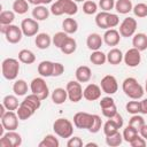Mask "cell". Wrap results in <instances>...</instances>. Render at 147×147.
<instances>
[{
  "label": "cell",
  "mask_w": 147,
  "mask_h": 147,
  "mask_svg": "<svg viewBox=\"0 0 147 147\" xmlns=\"http://www.w3.org/2000/svg\"><path fill=\"white\" fill-rule=\"evenodd\" d=\"M98 10V5L93 0H86L83 3V11L86 15H93Z\"/></svg>",
  "instance_id": "43"
},
{
  "label": "cell",
  "mask_w": 147,
  "mask_h": 147,
  "mask_svg": "<svg viewBox=\"0 0 147 147\" xmlns=\"http://www.w3.org/2000/svg\"><path fill=\"white\" fill-rule=\"evenodd\" d=\"M93 122V114H88L85 111H78L74 116V125L77 129H86L88 130Z\"/></svg>",
  "instance_id": "10"
},
{
  "label": "cell",
  "mask_w": 147,
  "mask_h": 147,
  "mask_svg": "<svg viewBox=\"0 0 147 147\" xmlns=\"http://www.w3.org/2000/svg\"><path fill=\"white\" fill-rule=\"evenodd\" d=\"M101 111H102V115H103L105 117H107V118H111V117L117 113V107H116V105H113V106H110V107L102 108Z\"/></svg>",
  "instance_id": "49"
},
{
  "label": "cell",
  "mask_w": 147,
  "mask_h": 147,
  "mask_svg": "<svg viewBox=\"0 0 147 147\" xmlns=\"http://www.w3.org/2000/svg\"><path fill=\"white\" fill-rule=\"evenodd\" d=\"M64 72V65L60 62L53 63V70H52V77H59Z\"/></svg>",
  "instance_id": "47"
},
{
  "label": "cell",
  "mask_w": 147,
  "mask_h": 147,
  "mask_svg": "<svg viewBox=\"0 0 147 147\" xmlns=\"http://www.w3.org/2000/svg\"><path fill=\"white\" fill-rule=\"evenodd\" d=\"M13 10L18 15H23V14L28 13V10H29L28 0H15L13 2Z\"/></svg>",
  "instance_id": "36"
},
{
  "label": "cell",
  "mask_w": 147,
  "mask_h": 147,
  "mask_svg": "<svg viewBox=\"0 0 147 147\" xmlns=\"http://www.w3.org/2000/svg\"><path fill=\"white\" fill-rule=\"evenodd\" d=\"M84 144H83V140L79 138V137H70L69 140L67 141V146L68 147H82Z\"/></svg>",
  "instance_id": "51"
},
{
  "label": "cell",
  "mask_w": 147,
  "mask_h": 147,
  "mask_svg": "<svg viewBox=\"0 0 147 147\" xmlns=\"http://www.w3.org/2000/svg\"><path fill=\"white\" fill-rule=\"evenodd\" d=\"M15 20V11L14 10H3L0 14V25H9L13 24Z\"/></svg>",
  "instance_id": "37"
},
{
  "label": "cell",
  "mask_w": 147,
  "mask_h": 147,
  "mask_svg": "<svg viewBox=\"0 0 147 147\" xmlns=\"http://www.w3.org/2000/svg\"><path fill=\"white\" fill-rule=\"evenodd\" d=\"M21 29L25 37H33L38 34L39 23L34 18H24L21 22Z\"/></svg>",
  "instance_id": "12"
},
{
  "label": "cell",
  "mask_w": 147,
  "mask_h": 147,
  "mask_svg": "<svg viewBox=\"0 0 147 147\" xmlns=\"http://www.w3.org/2000/svg\"><path fill=\"white\" fill-rule=\"evenodd\" d=\"M132 46L137 49H139L140 52L146 51L147 49V34L146 33H134L133 38H132Z\"/></svg>",
  "instance_id": "22"
},
{
  "label": "cell",
  "mask_w": 147,
  "mask_h": 147,
  "mask_svg": "<svg viewBox=\"0 0 147 147\" xmlns=\"http://www.w3.org/2000/svg\"><path fill=\"white\" fill-rule=\"evenodd\" d=\"M53 131L60 138H70L74 133V124L68 118H57L53 123Z\"/></svg>",
  "instance_id": "4"
},
{
  "label": "cell",
  "mask_w": 147,
  "mask_h": 147,
  "mask_svg": "<svg viewBox=\"0 0 147 147\" xmlns=\"http://www.w3.org/2000/svg\"><path fill=\"white\" fill-rule=\"evenodd\" d=\"M145 91L147 92V78H146V82H145Z\"/></svg>",
  "instance_id": "59"
},
{
  "label": "cell",
  "mask_w": 147,
  "mask_h": 147,
  "mask_svg": "<svg viewBox=\"0 0 147 147\" xmlns=\"http://www.w3.org/2000/svg\"><path fill=\"white\" fill-rule=\"evenodd\" d=\"M118 24H119V17H118V15L117 14L109 13V15H108V28L109 29H114Z\"/></svg>",
  "instance_id": "48"
},
{
  "label": "cell",
  "mask_w": 147,
  "mask_h": 147,
  "mask_svg": "<svg viewBox=\"0 0 147 147\" xmlns=\"http://www.w3.org/2000/svg\"><path fill=\"white\" fill-rule=\"evenodd\" d=\"M123 61L124 63L130 67V68H136L140 64L141 62V55H140V51L132 47L130 49L126 51V53L124 54V57H123Z\"/></svg>",
  "instance_id": "14"
},
{
  "label": "cell",
  "mask_w": 147,
  "mask_h": 147,
  "mask_svg": "<svg viewBox=\"0 0 147 147\" xmlns=\"http://www.w3.org/2000/svg\"><path fill=\"white\" fill-rule=\"evenodd\" d=\"M123 142V134L117 131L110 136H106V144L110 147H117Z\"/></svg>",
  "instance_id": "33"
},
{
  "label": "cell",
  "mask_w": 147,
  "mask_h": 147,
  "mask_svg": "<svg viewBox=\"0 0 147 147\" xmlns=\"http://www.w3.org/2000/svg\"><path fill=\"white\" fill-rule=\"evenodd\" d=\"M38 146L39 147H59L60 146V141L54 134H47L38 144Z\"/></svg>",
  "instance_id": "35"
},
{
  "label": "cell",
  "mask_w": 147,
  "mask_h": 147,
  "mask_svg": "<svg viewBox=\"0 0 147 147\" xmlns=\"http://www.w3.org/2000/svg\"><path fill=\"white\" fill-rule=\"evenodd\" d=\"M100 87L102 92H105L106 94H109V95L115 94L118 90L117 79L113 75H106L100 82Z\"/></svg>",
  "instance_id": "11"
},
{
  "label": "cell",
  "mask_w": 147,
  "mask_h": 147,
  "mask_svg": "<svg viewBox=\"0 0 147 147\" xmlns=\"http://www.w3.org/2000/svg\"><path fill=\"white\" fill-rule=\"evenodd\" d=\"M65 90L68 92V99L71 102H79L83 96V87L78 80H70L67 83Z\"/></svg>",
  "instance_id": "7"
},
{
  "label": "cell",
  "mask_w": 147,
  "mask_h": 147,
  "mask_svg": "<svg viewBox=\"0 0 147 147\" xmlns=\"http://www.w3.org/2000/svg\"><path fill=\"white\" fill-rule=\"evenodd\" d=\"M141 102V114H145L147 115V98L146 99H142Z\"/></svg>",
  "instance_id": "55"
},
{
  "label": "cell",
  "mask_w": 147,
  "mask_h": 147,
  "mask_svg": "<svg viewBox=\"0 0 147 147\" xmlns=\"http://www.w3.org/2000/svg\"><path fill=\"white\" fill-rule=\"evenodd\" d=\"M52 42H53L52 37L48 33H45V32L38 33L34 38V44L39 49H47L51 46Z\"/></svg>",
  "instance_id": "20"
},
{
  "label": "cell",
  "mask_w": 147,
  "mask_h": 147,
  "mask_svg": "<svg viewBox=\"0 0 147 147\" xmlns=\"http://www.w3.org/2000/svg\"><path fill=\"white\" fill-rule=\"evenodd\" d=\"M121 34L119 31L116 29H107L106 32L103 33V42L108 46H117L121 41Z\"/></svg>",
  "instance_id": "16"
},
{
  "label": "cell",
  "mask_w": 147,
  "mask_h": 147,
  "mask_svg": "<svg viewBox=\"0 0 147 147\" xmlns=\"http://www.w3.org/2000/svg\"><path fill=\"white\" fill-rule=\"evenodd\" d=\"M28 2L31 3V5H34V6L42 5V0H28Z\"/></svg>",
  "instance_id": "56"
},
{
  "label": "cell",
  "mask_w": 147,
  "mask_h": 147,
  "mask_svg": "<svg viewBox=\"0 0 147 147\" xmlns=\"http://www.w3.org/2000/svg\"><path fill=\"white\" fill-rule=\"evenodd\" d=\"M90 61L95 65H102L107 62V54H105L102 51H93L90 55Z\"/></svg>",
  "instance_id": "31"
},
{
  "label": "cell",
  "mask_w": 147,
  "mask_h": 147,
  "mask_svg": "<svg viewBox=\"0 0 147 147\" xmlns=\"http://www.w3.org/2000/svg\"><path fill=\"white\" fill-rule=\"evenodd\" d=\"M18 116L15 111L7 110V113L1 117V124L7 131H15L18 127Z\"/></svg>",
  "instance_id": "13"
},
{
  "label": "cell",
  "mask_w": 147,
  "mask_h": 147,
  "mask_svg": "<svg viewBox=\"0 0 147 147\" xmlns=\"http://www.w3.org/2000/svg\"><path fill=\"white\" fill-rule=\"evenodd\" d=\"M132 11H133V14H134L136 17L144 18V17L147 16V5L144 3V2H139L136 6H133Z\"/></svg>",
  "instance_id": "40"
},
{
  "label": "cell",
  "mask_w": 147,
  "mask_h": 147,
  "mask_svg": "<svg viewBox=\"0 0 147 147\" xmlns=\"http://www.w3.org/2000/svg\"><path fill=\"white\" fill-rule=\"evenodd\" d=\"M2 105L6 107L7 110H11V111L17 110V108H18V106H20L17 95H16V94H15V95H13V94L6 95V96L3 98V100H2Z\"/></svg>",
  "instance_id": "28"
},
{
  "label": "cell",
  "mask_w": 147,
  "mask_h": 147,
  "mask_svg": "<svg viewBox=\"0 0 147 147\" xmlns=\"http://www.w3.org/2000/svg\"><path fill=\"white\" fill-rule=\"evenodd\" d=\"M36 113V109H33L31 106H29L26 102L22 101L16 110V114L18 116V118L21 121H25V119H29L33 114Z\"/></svg>",
  "instance_id": "18"
},
{
  "label": "cell",
  "mask_w": 147,
  "mask_h": 147,
  "mask_svg": "<svg viewBox=\"0 0 147 147\" xmlns=\"http://www.w3.org/2000/svg\"><path fill=\"white\" fill-rule=\"evenodd\" d=\"M139 134H140L142 138H145V139L147 140V124H144V125L141 126V129L139 130Z\"/></svg>",
  "instance_id": "54"
},
{
  "label": "cell",
  "mask_w": 147,
  "mask_h": 147,
  "mask_svg": "<svg viewBox=\"0 0 147 147\" xmlns=\"http://www.w3.org/2000/svg\"><path fill=\"white\" fill-rule=\"evenodd\" d=\"M144 124H145V119H144V117H142L141 115H139V114L132 115L131 118H130V121H129V125L133 126V127L137 129L138 131L141 129V126H142Z\"/></svg>",
  "instance_id": "44"
},
{
  "label": "cell",
  "mask_w": 147,
  "mask_h": 147,
  "mask_svg": "<svg viewBox=\"0 0 147 147\" xmlns=\"http://www.w3.org/2000/svg\"><path fill=\"white\" fill-rule=\"evenodd\" d=\"M123 140L126 141V142H130L132 139H134L138 134H139V131L137 129H134L133 126L131 125H127L124 130H123Z\"/></svg>",
  "instance_id": "39"
},
{
  "label": "cell",
  "mask_w": 147,
  "mask_h": 147,
  "mask_svg": "<svg viewBox=\"0 0 147 147\" xmlns=\"http://www.w3.org/2000/svg\"><path fill=\"white\" fill-rule=\"evenodd\" d=\"M108 15H109V11H103V10L96 14V16H95V24H96L98 28L103 29V30L109 29L108 28Z\"/></svg>",
  "instance_id": "34"
},
{
  "label": "cell",
  "mask_w": 147,
  "mask_h": 147,
  "mask_svg": "<svg viewBox=\"0 0 147 147\" xmlns=\"http://www.w3.org/2000/svg\"><path fill=\"white\" fill-rule=\"evenodd\" d=\"M124 54L122 53V51L119 48H111L108 53H107V62H109L113 65H117L123 61Z\"/></svg>",
  "instance_id": "23"
},
{
  "label": "cell",
  "mask_w": 147,
  "mask_h": 147,
  "mask_svg": "<svg viewBox=\"0 0 147 147\" xmlns=\"http://www.w3.org/2000/svg\"><path fill=\"white\" fill-rule=\"evenodd\" d=\"M51 14V10L45 6V5H38L34 6V8L32 9V17L37 21H45L48 18Z\"/></svg>",
  "instance_id": "21"
},
{
  "label": "cell",
  "mask_w": 147,
  "mask_h": 147,
  "mask_svg": "<svg viewBox=\"0 0 147 147\" xmlns=\"http://www.w3.org/2000/svg\"><path fill=\"white\" fill-rule=\"evenodd\" d=\"M53 63L52 61L45 60L41 61L38 64V74L41 77H52V70H53Z\"/></svg>",
  "instance_id": "27"
},
{
  "label": "cell",
  "mask_w": 147,
  "mask_h": 147,
  "mask_svg": "<svg viewBox=\"0 0 147 147\" xmlns=\"http://www.w3.org/2000/svg\"><path fill=\"white\" fill-rule=\"evenodd\" d=\"M132 147H145L146 146V139L145 138H142L140 134H138L134 139H132L130 142H129Z\"/></svg>",
  "instance_id": "50"
},
{
  "label": "cell",
  "mask_w": 147,
  "mask_h": 147,
  "mask_svg": "<svg viewBox=\"0 0 147 147\" xmlns=\"http://www.w3.org/2000/svg\"><path fill=\"white\" fill-rule=\"evenodd\" d=\"M85 146H86V147H90V146H95V147H96L98 144H95V142H88V144H86Z\"/></svg>",
  "instance_id": "57"
},
{
  "label": "cell",
  "mask_w": 147,
  "mask_h": 147,
  "mask_svg": "<svg viewBox=\"0 0 147 147\" xmlns=\"http://www.w3.org/2000/svg\"><path fill=\"white\" fill-rule=\"evenodd\" d=\"M0 31L2 34H5L6 40L9 44H18L22 40V37L24 36L21 26H17L15 24L0 25Z\"/></svg>",
  "instance_id": "5"
},
{
  "label": "cell",
  "mask_w": 147,
  "mask_h": 147,
  "mask_svg": "<svg viewBox=\"0 0 147 147\" xmlns=\"http://www.w3.org/2000/svg\"><path fill=\"white\" fill-rule=\"evenodd\" d=\"M115 0H99V7L103 11H110L115 8Z\"/></svg>",
  "instance_id": "46"
},
{
  "label": "cell",
  "mask_w": 147,
  "mask_h": 147,
  "mask_svg": "<svg viewBox=\"0 0 147 147\" xmlns=\"http://www.w3.org/2000/svg\"><path fill=\"white\" fill-rule=\"evenodd\" d=\"M111 119H113V121H114V122H115V123L118 125V127H119V129H121V127L123 126V124H124L123 117H122V115H121L118 111H117V113H116V114H115V115L111 117Z\"/></svg>",
  "instance_id": "53"
},
{
  "label": "cell",
  "mask_w": 147,
  "mask_h": 147,
  "mask_svg": "<svg viewBox=\"0 0 147 147\" xmlns=\"http://www.w3.org/2000/svg\"><path fill=\"white\" fill-rule=\"evenodd\" d=\"M102 44H103V38L99 33H95V32L94 33H90L87 36V38H86V46L92 52L100 49Z\"/></svg>",
  "instance_id": "17"
},
{
  "label": "cell",
  "mask_w": 147,
  "mask_h": 147,
  "mask_svg": "<svg viewBox=\"0 0 147 147\" xmlns=\"http://www.w3.org/2000/svg\"><path fill=\"white\" fill-rule=\"evenodd\" d=\"M118 129H119L118 125L111 118H108V121L103 124V133H105V136H110V134L117 132Z\"/></svg>",
  "instance_id": "42"
},
{
  "label": "cell",
  "mask_w": 147,
  "mask_h": 147,
  "mask_svg": "<svg viewBox=\"0 0 147 147\" xmlns=\"http://www.w3.org/2000/svg\"><path fill=\"white\" fill-rule=\"evenodd\" d=\"M68 99V92L65 88L57 87L52 92V101L55 105H62Z\"/></svg>",
  "instance_id": "25"
},
{
  "label": "cell",
  "mask_w": 147,
  "mask_h": 147,
  "mask_svg": "<svg viewBox=\"0 0 147 147\" xmlns=\"http://www.w3.org/2000/svg\"><path fill=\"white\" fill-rule=\"evenodd\" d=\"M68 37H69L68 33H65L64 31H60V32H56V33L52 37V41H53V44H54L55 47L61 48V46L63 45V42L67 40Z\"/></svg>",
  "instance_id": "41"
},
{
  "label": "cell",
  "mask_w": 147,
  "mask_h": 147,
  "mask_svg": "<svg viewBox=\"0 0 147 147\" xmlns=\"http://www.w3.org/2000/svg\"><path fill=\"white\" fill-rule=\"evenodd\" d=\"M62 29H63V31L65 33L74 34L78 30V23H77V21L75 18H72L71 16H69V17H67V18L63 20V22H62Z\"/></svg>",
  "instance_id": "24"
},
{
  "label": "cell",
  "mask_w": 147,
  "mask_h": 147,
  "mask_svg": "<svg viewBox=\"0 0 147 147\" xmlns=\"http://www.w3.org/2000/svg\"><path fill=\"white\" fill-rule=\"evenodd\" d=\"M30 90L33 94L38 95L41 100H45L49 95V88L44 77H36L30 83Z\"/></svg>",
  "instance_id": "6"
},
{
  "label": "cell",
  "mask_w": 147,
  "mask_h": 147,
  "mask_svg": "<svg viewBox=\"0 0 147 147\" xmlns=\"http://www.w3.org/2000/svg\"><path fill=\"white\" fill-rule=\"evenodd\" d=\"M60 49H61V52L63 54L70 55V54H72V53L76 52V49H77V42H76V40L72 37H68L67 40L63 42V45L61 46Z\"/></svg>",
  "instance_id": "29"
},
{
  "label": "cell",
  "mask_w": 147,
  "mask_h": 147,
  "mask_svg": "<svg viewBox=\"0 0 147 147\" xmlns=\"http://www.w3.org/2000/svg\"><path fill=\"white\" fill-rule=\"evenodd\" d=\"M13 92L17 96H23L28 93V83L24 79H17L15 80L13 85Z\"/></svg>",
  "instance_id": "32"
},
{
  "label": "cell",
  "mask_w": 147,
  "mask_h": 147,
  "mask_svg": "<svg viewBox=\"0 0 147 147\" xmlns=\"http://www.w3.org/2000/svg\"><path fill=\"white\" fill-rule=\"evenodd\" d=\"M122 90L126 96L132 100H139L144 96V87L138 83V80L133 77H127L122 83Z\"/></svg>",
  "instance_id": "2"
},
{
  "label": "cell",
  "mask_w": 147,
  "mask_h": 147,
  "mask_svg": "<svg viewBox=\"0 0 147 147\" xmlns=\"http://www.w3.org/2000/svg\"><path fill=\"white\" fill-rule=\"evenodd\" d=\"M101 126H102V119H101V117L99 115H96V114H93V122H92L91 127L88 129V132H91V133H98L101 130Z\"/></svg>",
  "instance_id": "45"
},
{
  "label": "cell",
  "mask_w": 147,
  "mask_h": 147,
  "mask_svg": "<svg viewBox=\"0 0 147 147\" xmlns=\"http://www.w3.org/2000/svg\"><path fill=\"white\" fill-rule=\"evenodd\" d=\"M18 60L24 64H32L36 61V55L30 49H21L18 52Z\"/></svg>",
  "instance_id": "30"
},
{
  "label": "cell",
  "mask_w": 147,
  "mask_h": 147,
  "mask_svg": "<svg viewBox=\"0 0 147 147\" xmlns=\"http://www.w3.org/2000/svg\"><path fill=\"white\" fill-rule=\"evenodd\" d=\"M101 87L96 84H88L84 90H83V96L87 101H95L100 99L101 96Z\"/></svg>",
  "instance_id": "15"
},
{
  "label": "cell",
  "mask_w": 147,
  "mask_h": 147,
  "mask_svg": "<svg viewBox=\"0 0 147 147\" xmlns=\"http://www.w3.org/2000/svg\"><path fill=\"white\" fill-rule=\"evenodd\" d=\"M115 9L118 14H129L133 9V5L131 0H116L115 2Z\"/></svg>",
  "instance_id": "26"
},
{
  "label": "cell",
  "mask_w": 147,
  "mask_h": 147,
  "mask_svg": "<svg viewBox=\"0 0 147 147\" xmlns=\"http://www.w3.org/2000/svg\"><path fill=\"white\" fill-rule=\"evenodd\" d=\"M1 72L5 79L15 80L20 72V60L14 57H7L1 63Z\"/></svg>",
  "instance_id": "3"
},
{
  "label": "cell",
  "mask_w": 147,
  "mask_h": 147,
  "mask_svg": "<svg viewBox=\"0 0 147 147\" xmlns=\"http://www.w3.org/2000/svg\"><path fill=\"white\" fill-rule=\"evenodd\" d=\"M113 105H115V100H114L111 96H105V98H102L101 101H100V108H101V109H102V108L110 107V106H113Z\"/></svg>",
  "instance_id": "52"
},
{
  "label": "cell",
  "mask_w": 147,
  "mask_h": 147,
  "mask_svg": "<svg viewBox=\"0 0 147 147\" xmlns=\"http://www.w3.org/2000/svg\"><path fill=\"white\" fill-rule=\"evenodd\" d=\"M22 145V137L15 131H7L0 138V147H18Z\"/></svg>",
  "instance_id": "9"
},
{
  "label": "cell",
  "mask_w": 147,
  "mask_h": 147,
  "mask_svg": "<svg viewBox=\"0 0 147 147\" xmlns=\"http://www.w3.org/2000/svg\"><path fill=\"white\" fill-rule=\"evenodd\" d=\"M125 109L129 114L136 115V114H141V102L138 100H132L129 101L125 105Z\"/></svg>",
  "instance_id": "38"
},
{
  "label": "cell",
  "mask_w": 147,
  "mask_h": 147,
  "mask_svg": "<svg viewBox=\"0 0 147 147\" xmlns=\"http://www.w3.org/2000/svg\"><path fill=\"white\" fill-rule=\"evenodd\" d=\"M76 2H83V1H86V0H75Z\"/></svg>",
  "instance_id": "60"
},
{
  "label": "cell",
  "mask_w": 147,
  "mask_h": 147,
  "mask_svg": "<svg viewBox=\"0 0 147 147\" xmlns=\"http://www.w3.org/2000/svg\"><path fill=\"white\" fill-rule=\"evenodd\" d=\"M52 1H53V0H42V5L46 6V5H48V3H52Z\"/></svg>",
  "instance_id": "58"
},
{
  "label": "cell",
  "mask_w": 147,
  "mask_h": 147,
  "mask_svg": "<svg viewBox=\"0 0 147 147\" xmlns=\"http://www.w3.org/2000/svg\"><path fill=\"white\" fill-rule=\"evenodd\" d=\"M75 76H76V80H78L79 83H87L92 78V71H91L90 67L80 65L76 69Z\"/></svg>",
  "instance_id": "19"
},
{
  "label": "cell",
  "mask_w": 147,
  "mask_h": 147,
  "mask_svg": "<svg viewBox=\"0 0 147 147\" xmlns=\"http://www.w3.org/2000/svg\"><path fill=\"white\" fill-rule=\"evenodd\" d=\"M49 10L51 14H53L54 16H61L63 14L72 16L77 14L78 6L75 0H56L55 2L52 3Z\"/></svg>",
  "instance_id": "1"
},
{
  "label": "cell",
  "mask_w": 147,
  "mask_h": 147,
  "mask_svg": "<svg viewBox=\"0 0 147 147\" xmlns=\"http://www.w3.org/2000/svg\"><path fill=\"white\" fill-rule=\"evenodd\" d=\"M137 26H138V23L136 21V18L133 17H125L122 23L119 24V34L122 37H125V38H129V37H132L134 36L136 33V30H137Z\"/></svg>",
  "instance_id": "8"
}]
</instances>
